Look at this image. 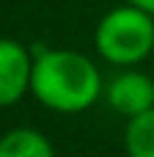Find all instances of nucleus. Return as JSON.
<instances>
[{"label":"nucleus","instance_id":"f257e3e1","mask_svg":"<svg viewBox=\"0 0 154 157\" xmlns=\"http://www.w3.org/2000/svg\"><path fill=\"white\" fill-rule=\"evenodd\" d=\"M30 94L47 110L74 116L88 110L105 94V80L99 66L80 50L36 47Z\"/></svg>","mask_w":154,"mask_h":157},{"label":"nucleus","instance_id":"f03ea898","mask_svg":"<svg viewBox=\"0 0 154 157\" xmlns=\"http://www.w3.org/2000/svg\"><path fill=\"white\" fill-rule=\"evenodd\" d=\"M94 47L110 66L132 69L154 52V17L130 3L105 11L94 28Z\"/></svg>","mask_w":154,"mask_h":157},{"label":"nucleus","instance_id":"7ed1b4c3","mask_svg":"<svg viewBox=\"0 0 154 157\" xmlns=\"http://www.w3.org/2000/svg\"><path fill=\"white\" fill-rule=\"evenodd\" d=\"M107 105L127 121L154 108V77L141 69H121L105 83Z\"/></svg>","mask_w":154,"mask_h":157},{"label":"nucleus","instance_id":"20e7f679","mask_svg":"<svg viewBox=\"0 0 154 157\" xmlns=\"http://www.w3.org/2000/svg\"><path fill=\"white\" fill-rule=\"evenodd\" d=\"M30 75L33 50L19 39L0 36V108H11L30 94Z\"/></svg>","mask_w":154,"mask_h":157},{"label":"nucleus","instance_id":"39448f33","mask_svg":"<svg viewBox=\"0 0 154 157\" xmlns=\"http://www.w3.org/2000/svg\"><path fill=\"white\" fill-rule=\"evenodd\" d=\"M0 157H55V146L36 127H11L0 135Z\"/></svg>","mask_w":154,"mask_h":157},{"label":"nucleus","instance_id":"423d86ee","mask_svg":"<svg viewBox=\"0 0 154 157\" xmlns=\"http://www.w3.org/2000/svg\"><path fill=\"white\" fill-rule=\"evenodd\" d=\"M124 152L127 157H154V108L127 121Z\"/></svg>","mask_w":154,"mask_h":157},{"label":"nucleus","instance_id":"0eeeda50","mask_svg":"<svg viewBox=\"0 0 154 157\" xmlns=\"http://www.w3.org/2000/svg\"><path fill=\"white\" fill-rule=\"evenodd\" d=\"M124 3H130V6H135V8H143V11H149L154 17V0H124Z\"/></svg>","mask_w":154,"mask_h":157}]
</instances>
